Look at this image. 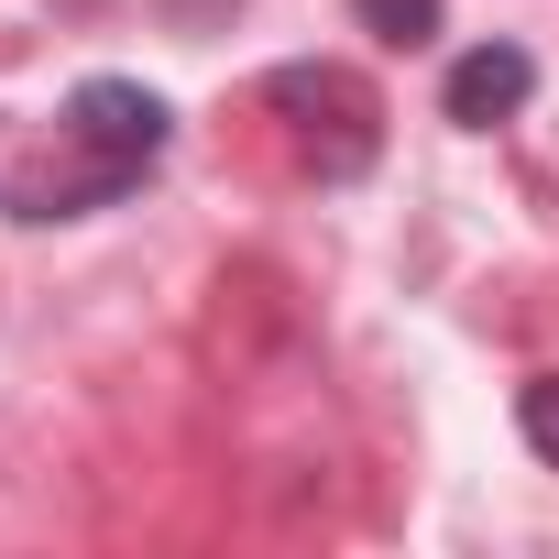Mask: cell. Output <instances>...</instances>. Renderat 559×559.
I'll list each match as a JSON object with an SVG mask.
<instances>
[{"mask_svg":"<svg viewBox=\"0 0 559 559\" xmlns=\"http://www.w3.org/2000/svg\"><path fill=\"white\" fill-rule=\"evenodd\" d=\"M165 143H176V110H165L154 88H132V78H88V88L67 99V165L23 176L12 198H23V219H78V209L143 187V165H154Z\"/></svg>","mask_w":559,"mask_h":559,"instance_id":"1","label":"cell"},{"mask_svg":"<svg viewBox=\"0 0 559 559\" xmlns=\"http://www.w3.org/2000/svg\"><path fill=\"white\" fill-rule=\"evenodd\" d=\"M263 99L274 110H308V143H319V176H362L373 165V88L352 78V67H274L263 78Z\"/></svg>","mask_w":559,"mask_h":559,"instance_id":"2","label":"cell"},{"mask_svg":"<svg viewBox=\"0 0 559 559\" xmlns=\"http://www.w3.org/2000/svg\"><path fill=\"white\" fill-rule=\"evenodd\" d=\"M537 99V56L526 45H472V56H450V78H439V110L461 121V132H493V121H515Z\"/></svg>","mask_w":559,"mask_h":559,"instance_id":"3","label":"cell"},{"mask_svg":"<svg viewBox=\"0 0 559 559\" xmlns=\"http://www.w3.org/2000/svg\"><path fill=\"white\" fill-rule=\"evenodd\" d=\"M362 12V34H384V45H428L439 34V0H352Z\"/></svg>","mask_w":559,"mask_h":559,"instance_id":"4","label":"cell"},{"mask_svg":"<svg viewBox=\"0 0 559 559\" xmlns=\"http://www.w3.org/2000/svg\"><path fill=\"white\" fill-rule=\"evenodd\" d=\"M515 428H526V450L559 472V373H537V384L515 395Z\"/></svg>","mask_w":559,"mask_h":559,"instance_id":"5","label":"cell"}]
</instances>
